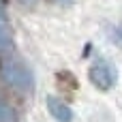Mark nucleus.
Returning <instances> with one entry per match:
<instances>
[{"label":"nucleus","instance_id":"1","mask_svg":"<svg viewBox=\"0 0 122 122\" xmlns=\"http://www.w3.org/2000/svg\"><path fill=\"white\" fill-rule=\"evenodd\" d=\"M2 77L9 86H13L15 90H21V92H30L34 86V77H32L30 69L24 66L21 62H4Z\"/></svg>","mask_w":122,"mask_h":122},{"label":"nucleus","instance_id":"4","mask_svg":"<svg viewBox=\"0 0 122 122\" xmlns=\"http://www.w3.org/2000/svg\"><path fill=\"white\" fill-rule=\"evenodd\" d=\"M0 122H17V116H15L13 107L6 105L4 101H0Z\"/></svg>","mask_w":122,"mask_h":122},{"label":"nucleus","instance_id":"6","mask_svg":"<svg viewBox=\"0 0 122 122\" xmlns=\"http://www.w3.org/2000/svg\"><path fill=\"white\" fill-rule=\"evenodd\" d=\"M21 2H28V4H30V2H34V0H21Z\"/></svg>","mask_w":122,"mask_h":122},{"label":"nucleus","instance_id":"3","mask_svg":"<svg viewBox=\"0 0 122 122\" xmlns=\"http://www.w3.org/2000/svg\"><path fill=\"white\" fill-rule=\"evenodd\" d=\"M47 107H49V114L58 122H71L73 120V112L69 109V105H64L56 97H47Z\"/></svg>","mask_w":122,"mask_h":122},{"label":"nucleus","instance_id":"5","mask_svg":"<svg viewBox=\"0 0 122 122\" xmlns=\"http://www.w3.org/2000/svg\"><path fill=\"white\" fill-rule=\"evenodd\" d=\"M9 45V30L4 24V15H2V6H0V49H4Z\"/></svg>","mask_w":122,"mask_h":122},{"label":"nucleus","instance_id":"2","mask_svg":"<svg viewBox=\"0 0 122 122\" xmlns=\"http://www.w3.org/2000/svg\"><path fill=\"white\" fill-rule=\"evenodd\" d=\"M88 77L99 90H109L116 84V69L112 64H107V62H97V64L90 66Z\"/></svg>","mask_w":122,"mask_h":122}]
</instances>
